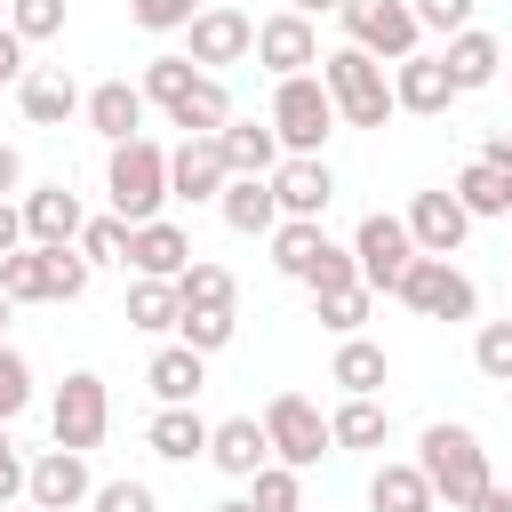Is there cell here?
<instances>
[{
  "instance_id": "obj_1",
  "label": "cell",
  "mask_w": 512,
  "mask_h": 512,
  "mask_svg": "<svg viewBox=\"0 0 512 512\" xmlns=\"http://www.w3.org/2000/svg\"><path fill=\"white\" fill-rule=\"evenodd\" d=\"M416 472H424L432 504L464 512V504L488 488V448H480L472 424H424V440H416Z\"/></svg>"
},
{
  "instance_id": "obj_2",
  "label": "cell",
  "mask_w": 512,
  "mask_h": 512,
  "mask_svg": "<svg viewBox=\"0 0 512 512\" xmlns=\"http://www.w3.org/2000/svg\"><path fill=\"white\" fill-rule=\"evenodd\" d=\"M320 88H328V104H336L344 128H384V120L400 112V104H392V72H384L376 56H360L352 40L320 56Z\"/></svg>"
},
{
  "instance_id": "obj_3",
  "label": "cell",
  "mask_w": 512,
  "mask_h": 512,
  "mask_svg": "<svg viewBox=\"0 0 512 512\" xmlns=\"http://www.w3.org/2000/svg\"><path fill=\"white\" fill-rule=\"evenodd\" d=\"M104 192H112V216L136 232V224H152L160 216V200H168V152L152 144V136H128V144H112V160H104Z\"/></svg>"
},
{
  "instance_id": "obj_4",
  "label": "cell",
  "mask_w": 512,
  "mask_h": 512,
  "mask_svg": "<svg viewBox=\"0 0 512 512\" xmlns=\"http://www.w3.org/2000/svg\"><path fill=\"white\" fill-rule=\"evenodd\" d=\"M272 264H280L288 280H304L312 296L360 288V272H352V248H336L320 224H296V216H280V224H272Z\"/></svg>"
},
{
  "instance_id": "obj_5",
  "label": "cell",
  "mask_w": 512,
  "mask_h": 512,
  "mask_svg": "<svg viewBox=\"0 0 512 512\" xmlns=\"http://www.w3.org/2000/svg\"><path fill=\"white\" fill-rule=\"evenodd\" d=\"M272 136H280L288 160H320V144L336 136V104H328L320 72H296V80L272 88Z\"/></svg>"
},
{
  "instance_id": "obj_6",
  "label": "cell",
  "mask_w": 512,
  "mask_h": 512,
  "mask_svg": "<svg viewBox=\"0 0 512 512\" xmlns=\"http://www.w3.org/2000/svg\"><path fill=\"white\" fill-rule=\"evenodd\" d=\"M48 432H56V448H72V456H88V448L112 432V392H104L96 368H72V376L56 384V400H48Z\"/></svg>"
},
{
  "instance_id": "obj_7",
  "label": "cell",
  "mask_w": 512,
  "mask_h": 512,
  "mask_svg": "<svg viewBox=\"0 0 512 512\" xmlns=\"http://www.w3.org/2000/svg\"><path fill=\"white\" fill-rule=\"evenodd\" d=\"M264 440H272V464H288V472H312L336 440H328V416L304 400V392H272L264 400Z\"/></svg>"
},
{
  "instance_id": "obj_8",
  "label": "cell",
  "mask_w": 512,
  "mask_h": 512,
  "mask_svg": "<svg viewBox=\"0 0 512 512\" xmlns=\"http://www.w3.org/2000/svg\"><path fill=\"white\" fill-rule=\"evenodd\" d=\"M408 312H424V320H472L480 312V288H472V272H456L448 256H416L408 272H400V288H392Z\"/></svg>"
},
{
  "instance_id": "obj_9",
  "label": "cell",
  "mask_w": 512,
  "mask_h": 512,
  "mask_svg": "<svg viewBox=\"0 0 512 512\" xmlns=\"http://www.w3.org/2000/svg\"><path fill=\"white\" fill-rule=\"evenodd\" d=\"M416 264V240H408V224L400 216H360V232H352V272H360V288L368 296H392L400 288V272Z\"/></svg>"
},
{
  "instance_id": "obj_10",
  "label": "cell",
  "mask_w": 512,
  "mask_h": 512,
  "mask_svg": "<svg viewBox=\"0 0 512 512\" xmlns=\"http://www.w3.org/2000/svg\"><path fill=\"white\" fill-rule=\"evenodd\" d=\"M336 16H344V32H352V48L376 56V64H400V56H416V40H424L408 0H344Z\"/></svg>"
},
{
  "instance_id": "obj_11",
  "label": "cell",
  "mask_w": 512,
  "mask_h": 512,
  "mask_svg": "<svg viewBox=\"0 0 512 512\" xmlns=\"http://www.w3.org/2000/svg\"><path fill=\"white\" fill-rule=\"evenodd\" d=\"M88 496H96L88 456L48 448V456H32V464H24V504H32V512H72V504H88Z\"/></svg>"
},
{
  "instance_id": "obj_12",
  "label": "cell",
  "mask_w": 512,
  "mask_h": 512,
  "mask_svg": "<svg viewBox=\"0 0 512 512\" xmlns=\"http://www.w3.org/2000/svg\"><path fill=\"white\" fill-rule=\"evenodd\" d=\"M184 32H192V48H184V56H192L200 72H216V64H240V56H256V24H248L240 8H200V16L184 24Z\"/></svg>"
},
{
  "instance_id": "obj_13",
  "label": "cell",
  "mask_w": 512,
  "mask_h": 512,
  "mask_svg": "<svg viewBox=\"0 0 512 512\" xmlns=\"http://www.w3.org/2000/svg\"><path fill=\"white\" fill-rule=\"evenodd\" d=\"M256 64H264L272 80H296V72H312V64H320V32H312L304 16H288V8H280V16H264V24H256Z\"/></svg>"
},
{
  "instance_id": "obj_14",
  "label": "cell",
  "mask_w": 512,
  "mask_h": 512,
  "mask_svg": "<svg viewBox=\"0 0 512 512\" xmlns=\"http://www.w3.org/2000/svg\"><path fill=\"white\" fill-rule=\"evenodd\" d=\"M400 224H408L416 256H456V248H464V232H472V216L456 208V192H448V184H440V192H416Z\"/></svg>"
},
{
  "instance_id": "obj_15",
  "label": "cell",
  "mask_w": 512,
  "mask_h": 512,
  "mask_svg": "<svg viewBox=\"0 0 512 512\" xmlns=\"http://www.w3.org/2000/svg\"><path fill=\"white\" fill-rule=\"evenodd\" d=\"M224 184H232V168H224V144L216 136H184L168 152V200H216Z\"/></svg>"
},
{
  "instance_id": "obj_16",
  "label": "cell",
  "mask_w": 512,
  "mask_h": 512,
  "mask_svg": "<svg viewBox=\"0 0 512 512\" xmlns=\"http://www.w3.org/2000/svg\"><path fill=\"white\" fill-rule=\"evenodd\" d=\"M80 192H64V184H40V192H24V248H72L80 240Z\"/></svg>"
},
{
  "instance_id": "obj_17",
  "label": "cell",
  "mask_w": 512,
  "mask_h": 512,
  "mask_svg": "<svg viewBox=\"0 0 512 512\" xmlns=\"http://www.w3.org/2000/svg\"><path fill=\"white\" fill-rule=\"evenodd\" d=\"M192 256H200V248H192V232H184V224H168V216H152V224H136V232H128V264H136V280H176Z\"/></svg>"
},
{
  "instance_id": "obj_18",
  "label": "cell",
  "mask_w": 512,
  "mask_h": 512,
  "mask_svg": "<svg viewBox=\"0 0 512 512\" xmlns=\"http://www.w3.org/2000/svg\"><path fill=\"white\" fill-rule=\"evenodd\" d=\"M392 104H400V112H424V120H432V112H448V104H456L448 64H440V56H424V48H416V56H400V64H392Z\"/></svg>"
},
{
  "instance_id": "obj_19",
  "label": "cell",
  "mask_w": 512,
  "mask_h": 512,
  "mask_svg": "<svg viewBox=\"0 0 512 512\" xmlns=\"http://www.w3.org/2000/svg\"><path fill=\"white\" fill-rule=\"evenodd\" d=\"M272 200H280V216H296V224H320V208L336 200V176H328V160H280V168H272Z\"/></svg>"
},
{
  "instance_id": "obj_20",
  "label": "cell",
  "mask_w": 512,
  "mask_h": 512,
  "mask_svg": "<svg viewBox=\"0 0 512 512\" xmlns=\"http://www.w3.org/2000/svg\"><path fill=\"white\" fill-rule=\"evenodd\" d=\"M208 464H216V472H232V480H256V472L272 464L264 424H256V416H224V424H208Z\"/></svg>"
},
{
  "instance_id": "obj_21",
  "label": "cell",
  "mask_w": 512,
  "mask_h": 512,
  "mask_svg": "<svg viewBox=\"0 0 512 512\" xmlns=\"http://www.w3.org/2000/svg\"><path fill=\"white\" fill-rule=\"evenodd\" d=\"M440 64H448L456 96H472V88L504 80V40H496V32H480V24H464V32H456V40L440 48Z\"/></svg>"
},
{
  "instance_id": "obj_22",
  "label": "cell",
  "mask_w": 512,
  "mask_h": 512,
  "mask_svg": "<svg viewBox=\"0 0 512 512\" xmlns=\"http://www.w3.org/2000/svg\"><path fill=\"white\" fill-rule=\"evenodd\" d=\"M80 112H88V128H96L104 144L144 136V88H128V80H96V88L80 96Z\"/></svg>"
},
{
  "instance_id": "obj_23",
  "label": "cell",
  "mask_w": 512,
  "mask_h": 512,
  "mask_svg": "<svg viewBox=\"0 0 512 512\" xmlns=\"http://www.w3.org/2000/svg\"><path fill=\"white\" fill-rule=\"evenodd\" d=\"M16 104H24V120H32V128H64V120L80 112V88H72V72L40 64V72H24V80H16Z\"/></svg>"
},
{
  "instance_id": "obj_24",
  "label": "cell",
  "mask_w": 512,
  "mask_h": 512,
  "mask_svg": "<svg viewBox=\"0 0 512 512\" xmlns=\"http://www.w3.org/2000/svg\"><path fill=\"white\" fill-rule=\"evenodd\" d=\"M216 144H224V168H232V176H272V168L288 160V152H280V136H272V120H240V112L224 120V136H216Z\"/></svg>"
},
{
  "instance_id": "obj_25",
  "label": "cell",
  "mask_w": 512,
  "mask_h": 512,
  "mask_svg": "<svg viewBox=\"0 0 512 512\" xmlns=\"http://www.w3.org/2000/svg\"><path fill=\"white\" fill-rule=\"evenodd\" d=\"M216 216H224L232 232H248V240H256V232L272 240V224H280V200H272V176H232V184L216 192Z\"/></svg>"
},
{
  "instance_id": "obj_26",
  "label": "cell",
  "mask_w": 512,
  "mask_h": 512,
  "mask_svg": "<svg viewBox=\"0 0 512 512\" xmlns=\"http://www.w3.org/2000/svg\"><path fill=\"white\" fill-rule=\"evenodd\" d=\"M144 384H152V400H160V408H192V400H200V384H208V360H200V352H184V344H168V352H152Z\"/></svg>"
},
{
  "instance_id": "obj_27",
  "label": "cell",
  "mask_w": 512,
  "mask_h": 512,
  "mask_svg": "<svg viewBox=\"0 0 512 512\" xmlns=\"http://www.w3.org/2000/svg\"><path fill=\"white\" fill-rule=\"evenodd\" d=\"M144 440H152L160 464H192V456H208V416L200 408H160Z\"/></svg>"
},
{
  "instance_id": "obj_28",
  "label": "cell",
  "mask_w": 512,
  "mask_h": 512,
  "mask_svg": "<svg viewBox=\"0 0 512 512\" xmlns=\"http://www.w3.org/2000/svg\"><path fill=\"white\" fill-rule=\"evenodd\" d=\"M328 384H344V400H376V384H384V344L344 336L336 360H328Z\"/></svg>"
},
{
  "instance_id": "obj_29",
  "label": "cell",
  "mask_w": 512,
  "mask_h": 512,
  "mask_svg": "<svg viewBox=\"0 0 512 512\" xmlns=\"http://www.w3.org/2000/svg\"><path fill=\"white\" fill-rule=\"evenodd\" d=\"M168 120H176L184 136H224V120H232V96H224V80H216V72H200V80H192V96H184Z\"/></svg>"
},
{
  "instance_id": "obj_30",
  "label": "cell",
  "mask_w": 512,
  "mask_h": 512,
  "mask_svg": "<svg viewBox=\"0 0 512 512\" xmlns=\"http://www.w3.org/2000/svg\"><path fill=\"white\" fill-rule=\"evenodd\" d=\"M232 296H240V288H232V272H224V264H208V256H192V264L176 272V304H184V312H232Z\"/></svg>"
},
{
  "instance_id": "obj_31",
  "label": "cell",
  "mask_w": 512,
  "mask_h": 512,
  "mask_svg": "<svg viewBox=\"0 0 512 512\" xmlns=\"http://www.w3.org/2000/svg\"><path fill=\"white\" fill-rule=\"evenodd\" d=\"M368 512H432V488L416 464H376L368 480Z\"/></svg>"
},
{
  "instance_id": "obj_32",
  "label": "cell",
  "mask_w": 512,
  "mask_h": 512,
  "mask_svg": "<svg viewBox=\"0 0 512 512\" xmlns=\"http://www.w3.org/2000/svg\"><path fill=\"white\" fill-rule=\"evenodd\" d=\"M448 192H456V208H464L472 224H480V216H512V200H504V168H488V160H472Z\"/></svg>"
},
{
  "instance_id": "obj_33",
  "label": "cell",
  "mask_w": 512,
  "mask_h": 512,
  "mask_svg": "<svg viewBox=\"0 0 512 512\" xmlns=\"http://www.w3.org/2000/svg\"><path fill=\"white\" fill-rule=\"evenodd\" d=\"M192 80H200V64H192V56H152L136 88H144V104H160V112H176V104L192 96Z\"/></svg>"
},
{
  "instance_id": "obj_34",
  "label": "cell",
  "mask_w": 512,
  "mask_h": 512,
  "mask_svg": "<svg viewBox=\"0 0 512 512\" xmlns=\"http://www.w3.org/2000/svg\"><path fill=\"white\" fill-rule=\"evenodd\" d=\"M176 280H136L128 288V328H144V336H168L176 328Z\"/></svg>"
},
{
  "instance_id": "obj_35",
  "label": "cell",
  "mask_w": 512,
  "mask_h": 512,
  "mask_svg": "<svg viewBox=\"0 0 512 512\" xmlns=\"http://www.w3.org/2000/svg\"><path fill=\"white\" fill-rule=\"evenodd\" d=\"M384 432H392V416H384L376 400H344V408L328 416V440H336V448H384Z\"/></svg>"
},
{
  "instance_id": "obj_36",
  "label": "cell",
  "mask_w": 512,
  "mask_h": 512,
  "mask_svg": "<svg viewBox=\"0 0 512 512\" xmlns=\"http://www.w3.org/2000/svg\"><path fill=\"white\" fill-rule=\"evenodd\" d=\"M40 288H48V304H72L88 288V256L80 248H40Z\"/></svg>"
},
{
  "instance_id": "obj_37",
  "label": "cell",
  "mask_w": 512,
  "mask_h": 512,
  "mask_svg": "<svg viewBox=\"0 0 512 512\" xmlns=\"http://www.w3.org/2000/svg\"><path fill=\"white\" fill-rule=\"evenodd\" d=\"M72 248L88 256V272H96V264H128V224H120V216H88Z\"/></svg>"
},
{
  "instance_id": "obj_38",
  "label": "cell",
  "mask_w": 512,
  "mask_h": 512,
  "mask_svg": "<svg viewBox=\"0 0 512 512\" xmlns=\"http://www.w3.org/2000/svg\"><path fill=\"white\" fill-rule=\"evenodd\" d=\"M232 328H240L232 312H176V344H184V352H200V360H208V352H224V344H232Z\"/></svg>"
},
{
  "instance_id": "obj_39",
  "label": "cell",
  "mask_w": 512,
  "mask_h": 512,
  "mask_svg": "<svg viewBox=\"0 0 512 512\" xmlns=\"http://www.w3.org/2000/svg\"><path fill=\"white\" fill-rule=\"evenodd\" d=\"M0 296H8V304H48V288H40V248L0 256Z\"/></svg>"
},
{
  "instance_id": "obj_40",
  "label": "cell",
  "mask_w": 512,
  "mask_h": 512,
  "mask_svg": "<svg viewBox=\"0 0 512 512\" xmlns=\"http://www.w3.org/2000/svg\"><path fill=\"white\" fill-rule=\"evenodd\" d=\"M472 368H480L488 384H512V320H488V328L472 336Z\"/></svg>"
},
{
  "instance_id": "obj_41",
  "label": "cell",
  "mask_w": 512,
  "mask_h": 512,
  "mask_svg": "<svg viewBox=\"0 0 512 512\" xmlns=\"http://www.w3.org/2000/svg\"><path fill=\"white\" fill-rule=\"evenodd\" d=\"M32 408V360L16 344H0V424H16Z\"/></svg>"
},
{
  "instance_id": "obj_42",
  "label": "cell",
  "mask_w": 512,
  "mask_h": 512,
  "mask_svg": "<svg viewBox=\"0 0 512 512\" xmlns=\"http://www.w3.org/2000/svg\"><path fill=\"white\" fill-rule=\"evenodd\" d=\"M368 288H336V296H312V312H320V328H336V336H360V320H368Z\"/></svg>"
},
{
  "instance_id": "obj_43",
  "label": "cell",
  "mask_w": 512,
  "mask_h": 512,
  "mask_svg": "<svg viewBox=\"0 0 512 512\" xmlns=\"http://www.w3.org/2000/svg\"><path fill=\"white\" fill-rule=\"evenodd\" d=\"M256 512H304V480L288 472V464H264L256 472V496H248Z\"/></svg>"
},
{
  "instance_id": "obj_44",
  "label": "cell",
  "mask_w": 512,
  "mask_h": 512,
  "mask_svg": "<svg viewBox=\"0 0 512 512\" xmlns=\"http://www.w3.org/2000/svg\"><path fill=\"white\" fill-rule=\"evenodd\" d=\"M8 32H16L24 48H32V40H56V32H64V0H16V8H8Z\"/></svg>"
},
{
  "instance_id": "obj_45",
  "label": "cell",
  "mask_w": 512,
  "mask_h": 512,
  "mask_svg": "<svg viewBox=\"0 0 512 512\" xmlns=\"http://www.w3.org/2000/svg\"><path fill=\"white\" fill-rule=\"evenodd\" d=\"M200 8H208V0H128V16H136L144 32H184Z\"/></svg>"
},
{
  "instance_id": "obj_46",
  "label": "cell",
  "mask_w": 512,
  "mask_h": 512,
  "mask_svg": "<svg viewBox=\"0 0 512 512\" xmlns=\"http://www.w3.org/2000/svg\"><path fill=\"white\" fill-rule=\"evenodd\" d=\"M408 8H416V32H440V40L472 24V0H408Z\"/></svg>"
},
{
  "instance_id": "obj_47",
  "label": "cell",
  "mask_w": 512,
  "mask_h": 512,
  "mask_svg": "<svg viewBox=\"0 0 512 512\" xmlns=\"http://www.w3.org/2000/svg\"><path fill=\"white\" fill-rule=\"evenodd\" d=\"M88 512H160V504H152L144 480H104V488L88 496Z\"/></svg>"
},
{
  "instance_id": "obj_48",
  "label": "cell",
  "mask_w": 512,
  "mask_h": 512,
  "mask_svg": "<svg viewBox=\"0 0 512 512\" xmlns=\"http://www.w3.org/2000/svg\"><path fill=\"white\" fill-rule=\"evenodd\" d=\"M16 496H24V456H16V440L0 424V504H16Z\"/></svg>"
},
{
  "instance_id": "obj_49",
  "label": "cell",
  "mask_w": 512,
  "mask_h": 512,
  "mask_svg": "<svg viewBox=\"0 0 512 512\" xmlns=\"http://www.w3.org/2000/svg\"><path fill=\"white\" fill-rule=\"evenodd\" d=\"M16 80H24V40L0 24V88H16Z\"/></svg>"
},
{
  "instance_id": "obj_50",
  "label": "cell",
  "mask_w": 512,
  "mask_h": 512,
  "mask_svg": "<svg viewBox=\"0 0 512 512\" xmlns=\"http://www.w3.org/2000/svg\"><path fill=\"white\" fill-rule=\"evenodd\" d=\"M16 248H24V208L0 200V256H16Z\"/></svg>"
},
{
  "instance_id": "obj_51",
  "label": "cell",
  "mask_w": 512,
  "mask_h": 512,
  "mask_svg": "<svg viewBox=\"0 0 512 512\" xmlns=\"http://www.w3.org/2000/svg\"><path fill=\"white\" fill-rule=\"evenodd\" d=\"M16 184H24V152H16V144H0V200H8Z\"/></svg>"
},
{
  "instance_id": "obj_52",
  "label": "cell",
  "mask_w": 512,
  "mask_h": 512,
  "mask_svg": "<svg viewBox=\"0 0 512 512\" xmlns=\"http://www.w3.org/2000/svg\"><path fill=\"white\" fill-rule=\"evenodd\" d=\"M480 160H488V168H512V128H496V136L480 144Z\"/></svg>"
},
{
  "instance_id": "obj_53",
  "label": "cell",
  "mask_w": 512,
  "mask_h": 512,
  "mask_svg": "<svg viewBox=\"0 0 512 512\" xmlns=\"http://www.w3.org/2000/svg\"><path fill=\"white\" fill-rule=\"evenodd\" d=\"M464 512H512V488H496V480H488V488H480Z\"/></svg>"
},
{
  "instance_id": "obj_54",
  "label": "cell",
  "mask_w": 512,
  "mask_h": 512,
  "mask_svg": "<svg viewBox=\"0 0 512 512\" xmlns=\"http://www.w3.org/2000/svg\"><path fill=\"white\" fill-rule=\"evenodd\" d=\"M336 8H344V0H288V16H304V24H312V16H336Z\"/></svg>"
},
{
  "instance_id": "obj_55",
  "label": "cell",
  "mask_w": 512,
  "mask_h": 512,
  "mask_svg": "<svg viewBox=\"0 0 512 512\" xmlns=\"http://www.w3.org/2000/svg\"><path fill=\"white\" fill-rule=\"evenodd\" d=\"M216 512H256V504H248V496H232V504H216Z\"/></svg>"
},
{
  "instance_id": "obj_56",
  "label": "cell",
  "mask_w": 512,
  "mask_h": 512,
  "mask_svg": "<svg viewBox=\"0 0 512 512\" xmlns=\"http://www.w3.org/2000/svg\"><path fill=\"white\" fill-rule=\"evenodd\" d=\"M8 312H16V304H8V296H0V336H8Z\"/></svg>"
},
{
  "instance_id": "obj_57",
  "label": "cell",
  "mask_w": 512,
  "mask_h": 512,
  "mask_svg": "<svg viewBox=\"0 0 512 512\" xmlns=\"http://www.w3.org/2000/svg\"><path fill=\"white\" fill-rule=\"evenodd\" d=\"M504 200H512V168H504Z\"/></svg>"
},
{
  "instance_id": "obj_58",
  "label": "cell",
  "mask_w": 512,
  "mask_h": 512,
  "mask_svg": "<svg viewBox=\"0 0 512 512\" xmlns=\"http://www.w3.org/2000/svg\"><path fill=\"white\" fill-rule=\"evenodd\" d=\"M0 512H32V504H0Z\"/></svg>"
},
{
  "instance_id": "obj_59",
  "label": "cell",
  "mask_w": 512,
  "mask_h": 512,
  "mask_svg": "<svg viewBox=\"0 0 512 512\" xmlns=\"http://www.w3.org/2000/svg\"><path fill=\"white\" fill-rule=\"evenodd\" d=\"M504 72H512V56H504Z\"/></svg>"
}]
</instances>
